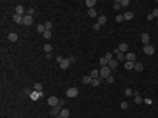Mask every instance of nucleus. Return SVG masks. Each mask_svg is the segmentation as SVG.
Segmentation results:
<instances>
[{
    "label": "nucleus",
    "mask_w": 158,
    "mask_h": 118,
    "mask_svg": "<svg viewBox=\"0 0 158 118\" xmlns=\"http://www.w3.org/2000/svg\"><path fill=\"white\" fill-rule=\"evenodd\" d=\"M56 62H58V65H60V69H69V65H70V60L69 58H62V57H58L56 58Z\"/></svg>",
    "instance_id": "nucleus-1"
},
{
    "label": "nucleus",
    "mask_w": 158,
    "mask_h": 118,
    "mask_svg": "<svg viewBox=\"0 0 158 118\" xmlns=\"http://www.w3.org/2000/svg\"><path fill=\"white\" fill-rule=\"evenodd\" d=\"M65 95L69 99H76L79 95V90L76 88V86H72V88H67V92H65Z\"/></svg>",
    "instance_id": "nucleus-2"
},
{
    "label": "nucleus",
    "mask_w": 158,
    "mask_h": 118,
    "mask_svg": "<svg viewBox=\"0 0 158 118\" xmlns=\"http://www.w3.org/2000/svg\"><path fill=\"white\" fill-rule=\"evenodd\" d=\"M44 95V92H37V90H32V93H30V99L32 100H39L40 97Z\"/></svg>",
    "instance_id": "nucleus-3"
},
{
    "label": "nucleus",
    "mask_w": 158,
    "mask_h": 118,
    "mask_svg": "<svg viewBox=\"0 0 158 118\" xmlns=\"http://www.w3.org/2000/svg\"><path fill=\"white\" fill-rule=\"evenodd\" d=\"M142 51H144V55H148V57H151V55H155V48H153L151 44H148V46H144V48H142Z\"/></svg>",
    "instance_id": "nucleus-4"
},
{
    "label": "nucleus",
    "mask_w": 158,
    "mask_h": 118,
    "mask_svg": "<svg viewBox=\"0 0 158 118\" xmlns=\"http://www.w3.org/2000/svg\"><path fill=\"white\" fill-rule=\"evenodd\" d=\"M114 55H116V60H119V62H123V60H127V55L125 53H121L118 48L114 49Z\"/></svg>",
    "instance_id": "nucleus-5"
},
{
    "label": "nucleus",
    "mask_w": 158,
    "mask_h": 118,
    "mask_svg": "<svg viewBox=\"0 0 158 118\" xmlns=\"http://www.w3.org/2000/svg\"><path fill=\"white\" fill-rule=\"evenodd\" d=\"M111 72L112 70L109 69V67H102L100 69V78H107V76H111Z\"/></svg>",
    "instance_id": "nucleus-6"
},
{
    "label": "nucleus",
    "mask_w": 158,
    "mask_h": 118,
    "mask_svg": "<svg viewBox=\"0 0 158 118\" xmlns=\"http://www.w3.org/2000/svg\"><path fill=\"white\" fill-rule=\"evenodd\" d=\"M32 23H33V18L28 16V14H25V16H23V25H25V27H30Z\"/></svg>",
    "instance_id": "nucleus-7"
},
{
    "label": "nucleus",
    "mask_w": 158,
    "mask_h": 118,
    "mask_svg": "<svg viewBox=\"0 0 158 118\" xmlns=\"http://www.w3.org/2000/svg\"><path fill=\"white\" fill-rule=\"evenodd\" d=\"M134 102H135V104H142V102H144V99H142V95H141L139 92H134Z\"/></svg>",
    "instance_id": "nucleus-8"
},
{
    "label": "nucleus",
    "mask_w": 158,
    "mask_h": 118,
    "mask_svg": "<svg viewBox=\"0 0 158 118\" xmlns=\"http://www.w3.org/2000/svg\"><path fill=\"white\" fill-rule=\"evenodd\" d=\"M118 49L121 51V53H125V55H127V53L130 51V48H128V44H127V42H121V44L118 46Z\"/></svg>",
    "instance_id": "nucleus-9"
},
{
    "label": "nucleus",
    "mask_w": 158,
    "mask_h": 118,
    "mask_svg": "<svg viewBox=\"0 0 158 118\" xmlns=\"http://www.w3.org/2000/svg\"><path fill=\"white\" fill-rule=\"evenodd\" d=\"M141 42H142L144 46H148V44H149V34H146V32L141 34Z\"/></svg>",
    "instance_id": "nucleus-10"
},
{
    "label": "nucleus",
    "mask_w": 158,
    "mask_h": 118,
    "mask_svg": "<svg viewBox=\"0 0 158 118\" xmlns=\"http://www.w3.org/2000/svg\"><path fill=\"white\" fill-rule=\"evenodd\" d=\"M16 14L25 16V14H27V7H25V5H16Z\"/></svg>",
    "instance_id": "nucleus-11"
},
{
    "label": "nucleus",
    "mask_w": 158,
    "mask_h": 118,
    "mask_svg": "<svg viewBox=\"0 0 158 118\" xmlns=\"http://www.w3.org/2000/svg\"><path fill=\"white\" fill-rule=\"evenodd\" d=\"M107 67L111 70H116L118 69V62H116V58H112V60H109V64H107Z\"/></svg>",
    "instance_id": "nucleus-12"
},
{
    "label": "nucleus",
    "mask_w": 158,
    "mask_h": 118,
    "mask_svg": "<svg viewBox=\"0 0 158 118\" xmlns=\"http://www.w3.org/2000/svg\"><path fill=\"white\" fill-rule=\"evenodd\" d=\"M7 39H9L11 42H18V39H20V37H18V34H16V32H9Z\"/></svg>",
    "instance_id": "nucleus-13"
},
{
    "label": "nucleus",
    "mask_w": 158,
    "mask_h": 118,
    "mask_svg": "<svg viewBox=\"0 0 158 118\" xmlns=\"http://www.w3.org/2000/svg\"><path fill=\"white\" fill-rule=\"evenodd\" d=\"M62 108H63V106H55V108H51V115H53V116H58Z\"/></svg>",
    "instance_id": "nucleus-14"
},
{
    "label": "nucleus",
    "mask_w": 158,
    "mask_h": 118,
    "mask_svg": "<svg viewBox=\"0 0 158 118\" xmlns=\"http://www.w3.org/2000/svg\"><path fill=\"white\" fill-rule=\"evenodd\" d=\"M12 21H14V23H18V25H23V16H20V14H16V12H14V16H12Z\"/></svg>",
    "instance_id": "nucleus-15"
},
{
    "label": "nucleus",
    "mask_w": 158,
    "mask_h": 118,
    "mask_svg": "<svg viewBox=\"0 0 158 118\" xmlns=\"http://www.w3.org/2000/svg\"><path fill=\"white\" fill-rule=\"evenodd\" d=\"M97 23H99L100 27H104V25L107 23V18H106L104 14H100V16H99V20H97Z\"/></svg>",
    "instance_id": "nucleus-16"
},
{
    "label": "nucleus",
    "mask_w": 158,
    "mask_h": 118,
    "mask_svg": "<svg viewBox=\"0 0 158 118\" xmlns=\"http://www.w3.org/2000/svg\"><path fill=\"white\" fill-rule=\"evenodd\" d=\"M123 18H125V21H130V20H134V12H132V11H127V12L123 14Z\"/></svg>",
    "instance_id": "nucleus-17"
},
{
    "label": "nucleus",
    "mask_w": 158,
    "mask_h": 118,
    "mask_svg": "<svg viewBox=\"0 0 158 118\" xmlns=\"http://www.w3.org/2000/svg\"><path fill=\"white\" fill-rule=\"evenodd\" d=\"M60 116H62V118H69V116H70L69 109H67V108H62V111H60Z\"/></svg>",
    "instance_id": "nucleus-18"
},
{
    "label": "nucleus",
    "mask_w": 158,
    "mask_h": 118,
    "mask_svg": "<svg viewBox=\"0 0 158 118\" xmlns=\"http://www.w3.org/2000/svg\"><path fill=\"white\" fill-rule=\"evenodd\" d=\"M135 58H137V57H135L134 51H128V53H127V60H128V62H135Z\"/></svg>",
    "instance_id": "nucleus-19"
},
{
    "label": "nucleus",
    "mask_w": 158,
    "mask_h": 118,
    "mask_svg": "<svg viewBox=\"0 0 158 118\" xmlns=\"http://www.w3.org/2000/svg\"><path fill=\"white\" fill-rule=\"evenodd\" d=\"M95 5H97V0H86V7L88 9H95Z\"/></svg>",
    "instance_id": "nucleus-20"
},
{
    "label": "nucleus",
    "mask_w": 158,
    "mask_h": 118,
    "mask_svg": "<svg viewBox=\"0 0 158 118\" xmlns=\"http://www.w3.org/2000/svg\"><path fill=\"white\" fill-rule=\"evenodd\" d=\"M134 69L137 70V72H142V70H144V65H142L141 62H135V65H134Z\"/></svg>",
    "instance_id": "nucleus-21"
},
{
    "label": "nucleus",
    "mask_w": 158,
    "mask_h": 118,
    "mask_svg": "<svg viewBox=\"0 0 158 118\" xmlns=\"http://www.w3.org/2000/svg\"><path fill=\"white\" fill-rule=\"evenodd\" d=\"M91 76H83V79H81V81H83V85H91Z\"/></svg>",
    "instance_id": "nucleus-22"
},
{
    "label": "nucleus",
    "mask_w": 158,
    "mask_h": 118,
    "mask_svg": "<svg viewBox=\"0 0 158 118\" xmlns=\"http://www.w3.org/2000/svg\"><path fill=\"white\" fill-rule=\"evenodd\" d=\"M134 65H135V62H128V60L125 62V69H127V70H132V69H134Z\"/></svg>",
    "instance_id": "nucleus-23"
},
{
    "label": "nucleus",
    "mask_w": 158,
    "mask_h": 118,
    "mask_svg": "<svg viewBox=\"0 0 158 118\" xmlns=\"http://www.w3.org/2000/svg\"><path fill=\"white\" fill-rule=\"evenodd\" d=\"M42 37H44V39H46V41H49L51 37H53V34H51V30H46V32L42 34Z\"/></svg>",
    "instance_id": "nucleus-24"
},
{
    "label": "nucleus",
    "mask_w": 158,
    "mask_h": 118,
    "mask_svg": "<svg viewBox=\"0 0 158 118\" xmlns=\"http://www.w3.org/2000/svg\"><path fill=\"white\" fill-rule=\"evenodd\" d=\"M90 76L95 79V78H100V70H97V69H93L91 72H90Z\"/></svg>",
    "instance_id": "nucleus-25"
},
{
    "label": "nucleus",
    "mask_w": 158,
    "mask_h": 118,
    "mask_svg": "<svg viewBox=\"0 0 158 118\" xmlns=\"http://www.w3.org/2000/svg\"><path fill=\"white\" fill-rule=\"evenodd\" d=\"M88 16H90V18H99V14H97V11H95V9H88Z\"/></svg>",
    "instance_id": "nucleus-26"
},
{
    "label": "nucleus",
    "mask_w": 158,
    "mask_h": 118,
    "mask_svg": "<svg viewBox=\"0 0 158 118\" xmlns=\"http://www.w3.org/2000/svg\"><path fill=\"white\" fill-rule=\"evenodd\" d=\"M112 9H114V12H118V11L121 9V4H119V0H116V2L112 4Z\"/></svg>",
    "instance_id": "nucleus-27"
},
{
    "label": "nucleus",
    "mask_w": 158,
    "mask_h": 118,
    "mask_svg": "<svg viewBox=\"0 0 158 118\" xmlns=\"http://www.w3.org/2000/svg\"><path fill=\"white\" fill-rule=\"evenodd\" d=\"M134 92H135V90H132V88H125V95H127V97H134Z\"/></svg>",
    "instance_id": "nucleus-28"
},
{
    "label": "nucleus",
    "mask_w": 158,
    "mask_h": 118,
    "mask_svg": "<svg viewBox=\"0 0 158 118\" xmlns=\"http://www.w3.org/2000/svg\"><path fill=\"white\" fill-rule=\"evenodd\" d=\"M107 64H109V60L106 58V57H102V58H100V65H102V67H107Z\"/></svg>",
    "instance_id": "nucleus-29"
},
{
    "label": "nucleus",
    "mask_w": 158,
    "mask_h": 118,
    "mask_svg": "<svg viewBox=\"0 0 158 118\" xmlns=\"http://www.w3.org/2000/svg\"><path fill=\"white\" fill-rule=\"evenodd\" d=\"M37 32H39V34H44V32H46V27H44V23H42V25H37Z\"/></svg>",
    "instance_id": "nucleus-30"
},
{
    "label": "nucleus",
    "mask_w": 158,
    "mask_h": 118,
    "mask_svg": "<svg viewBox=\"0 0 158 118\" xmlns=\"http://www.w3.org/2000/svg\"><path fill=\"white\" fill-rule=\"evenodd\" d=\"M51 49H53V46H51L49 42H46V44H44V51H46V53H51Z\"/></svg>",
    "instance_id": "nucleus-31"
},
{
    "label": "nucleus",
    "mask_w": 158,
    "mask_h": 118,
    "mask_svg": "<svg viewBox=\"0 0 158 118\" xmlns=\"http://www.w3.org/2000/svg\"><path fill=\"white\" fill-rule=\"evenodd\" d=\"M42 88H44L42 83H35V85H33V90H37V92H42Z\"/></svg>",
    "instance_id": "nucleus-32"
},
{
    "label": "nucleus",
    "mask_w": 158,
    "mask_h": 118,
    "mask_svg": "<svg viewBox=\"0 0 158 118\" xmlns=\"http://www.w3.org/2000/svg\"><path fill=\"white\" fill-rule=\"evenodd\" d=\"M91 85H93V86H99V85H100V78H95V79H91Z\"/></svg>",
    "instance_id": "nucleus-33"
},
{
    "label": "nucleus",
    "mask_w": 158,
    "mask_h": 118,
    "mask_svg": "<svg viewBox=\"0 0 158 118\" xmlns=\"http://www.w3.org/2000/svg\"><path fill=\"white\" fill-rule=\"evenodd\" d=\"M104 57H106L107 60H112V58H114V53H111V51H109V53H106Z\"/></svg>",
    "instance_id": "nucleus-34"
},
{
    "label": "nucleus",
    "mask_w": 158,
    "mask_h": 118,
    "mask_svg": "<svg viewBox=\"0 0 158 118\" xmlns=\"http://www.w3.org/2000/svg\"><path fill=\"white\" fill-rule=\"evenodd\" d=\"M44 27H46V30H51V28H53V23H51V21H46Z\"/></svg>",
    "instance_id": "nucleus-35"
},
{
    "label": "nucleus",
    "mask_w": 158,
    "mask_h": 118,
    "mask_svg": "<svg viewBox=\"0 0 158 118\" xmlns=\"http://www.w3.org/2000/svg\"><path fill=\"white\" fill-rule=\"evenodd\" d=\"M119 4H121V7H128V5H130V2H128V0H121Z\"/></svg>",
    "instance_id": "nucleus-36"
},
{
    "label": "nucleus",
    "mask_w": 158,
    "mask_h": 118,
    "mask_svg": "<svg viewBox=\"0 0 158 118\" xmlns=\"http://www.w3.org/2000/svg\"><path fill=\"white\" fill-rule=\"evenodd\" d=\"M116 21H118V23H121V21H125V18H123V14H116Z\"/></svg>",
    "instance_id": "nucleus-37"
},
{
    "label": "nucleus",
    "mask_w": 158,
    "mask_h": 118,
    "mask_svg": "<svg viewBox=\"0 0 158 118\" xmlns=\"http://www.w3.org/2000/svg\"><path fill=\"white\" fill-rule=\"evenodd\" d=\"M27 14H28V16H33V7H27Z\"/></svg>",
    "instance_id": "nucleus-38"
},
{
    "label": "nucleus",
    "mask_w": 158,
    "mask_h": 118,
    "mask_svg": "<svg viewBox=\"0 0 158 118\" xmlns=\"http://www.w3.org/2000/svg\"><path fill=\"white\" fill-rule=\"evenodd\" d=\"M30 93H32V90H30V88H23V95H28V97H30Z\"/></svg>",
    "instance_id": "nucleus-39"
},
{
    "label": "nucleus",
    "mask_w": 158,
    "mask_h": 118,
    "mask_svg": "<svg viewBox=\"0 0 158 118\" xmlns=\"http://www.w3.org/2000/svg\"><path fill=\"white\" fill-rule=\"evenodd\" d=\"M119 108H121V109H127V108H128V102H119Z\"/></svg>",
    "instance_id": "nucleus-40"
},
{
    "label": "nucleus",
    "mask_w": 158,
    "mask_h": 118,
    "mask_svg": "<svg viewBox=\"0 0 158 118\" xmlns=\"http://www.w3.org/2000/svg\"><path fill=\"white\" fill-rule=\"evenodd\" d=\"M106 81H107V83H114V76H107Z\"/></svg>",
    "instance_id": "nucleus-41"
},
{
    "label": "nucleus",
    "mask_w": 158,
    "mask_h": 118,
    "mask_svg": "<svg viewBox=\"0 0 158 118\" xmlns=\"http://www.w3.org/2000/svg\"><path fill=\"white\" fill-rule=\"evenodd\" d=\"M144 104H153V100H151L149 97H146V99H144Z\"/></svg>",
    "instance_id": "nucleus-42"
},
{
    "label": "nucleus",
    "mask_w": 158,
    "mask_h": 118,
    "mask_svg": "<svg viewBox=\"0 0 158 118\" xmlns=\"http://www.w3.org/2000/svg\"><path fill=\"white\" fill-rule=\"evenodd\" d=\"M151 14H153V18H158V7H156V9H155V11H153Z\"/></svg>",
    "instance_id": "nucleus-43"
},
{
    "label": "nucleus",
    "mask_w": 158,
    "mask_h": 118,
    "mask_svg": "<svg viewBox=\"0 0 158 118\" xmlns=\"http://www.w3.org/2000/svg\"><path fill=\"white\" fill-rule=\"evenodd\" d=\"M93 30H95V32H97V30H100V25H99V23H95V25H93Z\"/></svg>",
    "instance_id": "nucleus-44"
},
{
    "label": "nucleus",
    "mask_w": 158,
    "mask_h": 118,
    "mask_svg": "<svg viewBox=\"0 0 158 118\" xmlns=\"http://www.w3.org/2000/svg\"><path fill=\"white\" fill-rule=\"evenodd\" d=\"M56 118H62V116H60V115H58V116H56Z\"/></svg>",
    "instance_id": "nucleus-45"
},
{
    "label": "nucleus",
    "mask_w": 158,
    "mask_h": 118,
    "mask_svg": "<svg viewBox=\"0 0 158 118\" xmlns=\"http://www.w3.org/2000/svg\"><path fill=\"white\" fill-rule=\"evenodd\" d=\"M69 118H70V116H69Z\"/></svg>",
    "instance_id": "nucleus-46"
}]
</instances>
